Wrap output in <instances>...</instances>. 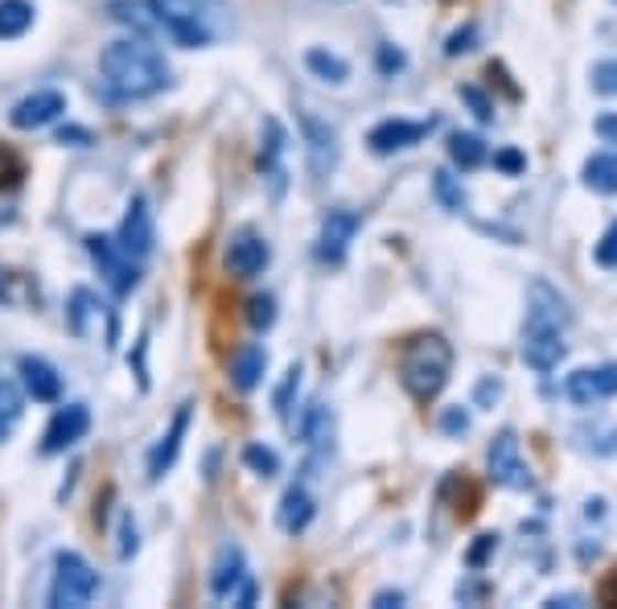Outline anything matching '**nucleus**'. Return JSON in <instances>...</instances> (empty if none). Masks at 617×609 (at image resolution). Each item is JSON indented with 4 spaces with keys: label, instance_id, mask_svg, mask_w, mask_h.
I'll list each match as a JSON object with an SVG mask.
<instances>
[{
    "label": "nucleus",
    "instance_id": "obj_23",
    "mask_svg": "<svg viewBox=\"0 0 617 609\" xmlns=\"http://www.w3.org/2000/svg\"><path fill=\"white\" fill-rule=\"evenodd\" d=\"M263 367H268V355H263V346H243V350H239V359H235V371H231L235 388L251 391L263 379Z\"/></svg>",
    "mask_w": 617,
    "mask_h": 609
},
{
    "label": "nucleus",
    "instance_id": "obj_37",
    "mask_svg": "<svg viewBox=\"0 0 617 609\" xmlns=\"http://www.w3.org/2000/svg\"><path fill=\"white\" fill-rule=\"evenodd\" d=\"M494 544H498V535H478V544H474V552H469V564L478 568V564L494 552Z\"/></svg>",
    "mask_w": 617,
    "mask_h": 609
},
{
    "label": "nucleus",
    "instance_id": "obj_39",
    "mask_svg": "<svg viewBox=\"0 0 617 609\" xmlns=\"http://www.w3.org/2000/svg\"><path fill=\"white\" fill-rule=\"evenodd\" d=\"M137 552V528H132V519H123V547L120 556H132Z\"/></svg>",
    "mask_w": 617,
    "mask_h": 609
},
{
    "label": "nucleus",
    "instance_id": "obj_33",
    "mask_svg": "<svg viewBox=\"0 0 617 609\" xmlns=\"http://www.w3.org/2000/svg\"><path fill=\"white\" fill-rule=\"evenodd\" d=\"M474 42H478V25H465V30H457L453 37H448L445 54L448 58H457V54H465V50H474Z\"/></svg>",
    "mask_w": 617,
    "mask_h": 609
},
{
    "label": "nucleus",
    "instance_id": "obj_34",
    "mask_svg": "<svg viewBox=\"0 0 617 609\" xmlns=\"http://www.w3.org/2000/svg\"><path fill=\"white\" fill-rule=\"evenodd\" d=\"M462 99L469 104V108H474V116H478V120H494V104L478 91V87H462Z\"/></svg>",
    "mask_w": 617,
    "mask_h": 609
},
{
    "label": "nucleus",
    "instance_id": "obj_9",
    "mask_svg": "<svg viewBox=\"0 0 617 609\" xmlns=\"http://www.w3.org/2000/svg\"><path fill=\"white\" fill-rule=\"evenodd\" d=\"M432 124H436V120H383V124L370 128V137H367L370 153L387 156V153H400V149H412L416 141L429 137Z\"/></svg>",
    "mask_w": 617,
    "mask_h": 609
},
{
    "label": "nucleus",
    "instance_id": "obj_21",
    "mask_svg": "<svg viewBox=\"0 0 617 609\" xmlns=\"http://www.w3.org/2000/svg\"><path fill=\"white\" fill-rule=\"evenodd\" d=\"M33 13H37V9H33L30 0H0V37L13 42L21 33H30Z\"/></svg>",
    "mask_w": 617,
    "mask_h": 609
},
{
    "label": "nucleus",
    "instance_id": "obj_38",
    "mask_svg": "<svg viewBox=\"0 0 617 609\" xmlns=\"http://www.w3.org/2000/svg\"><path fill=\"white\" fill-rule=\"evenodd\" d=\"M379 66H383V70H403V54H400V50L383 46V50H379Z\"/></svg>",
    "mask_w": 617,
    "mask_h": 609
},
{
    "label": "nucleus",
    "instance_id": "obj_1",
    "mask_svg": "<svg viewBox=\"0 0 617 609\" xmlns=\"http://www.w3.org/2000/svg\"><path fill=\"white\" fill-rule=\"evenodd\" d=\"M99 70L108 78V87L120 99H144V95L165 91L170 66L149 46V37H120L99 54Z\"/></svg>",
    "mask_w": 617,
    "mask_h": 609
},
{
    "label": "nucleus",
    "instance_id": "obj_28",
    "mask_svg": "<svg viewBox=\"0 0 617 609\" xmlns=\"http://www.w3.org/2000/svg\"><path fill=\"white\" fill-rule=\"evenodd\" d=\"M247 322L256 329H268L272 322H277V301L272 297H251L247 301Z\"/></svg>",
    "mask_w": 617,
    "mask_h": 609
},
{
    "label": "nucleus",
    "instance_id": "obj_25",
    "mask_svg": "<svg viewBox=\"0 0 617 609\" xmlns=\"http://www.w3.org/2000/svg\"><path fill=\"white\" fill-rule=\"evenodd\" d=\"M448 156H453V165H462V170H478L481 161H486V141L474 137V132H457V137L448 141Z\"/></svg>",
    "mask_w": 617,
    "mask_h": 609
},
{
    "label": "nucleus",
    "instance_id": "obj_7",
    "mask_svg": "<svg viewBox=\"0 0 617 609\" xmlns=\"http://www.w3.org/2000/svg\"><path fill=\"white\" fill-rule=\"evenodd\" d=\"M358 215L355 210H329L322 219V235H317V260L322 264H342L346 260V251L355 243L358 235Z\"/></svg>",
    "mask_w": 617,
    "mask_h": 609
},
{
    "label": "nucleus",
    "instance_id": "obj_14",
    "mask_svg": "<svg viewBox=\"0 0 617 609\" xmlns=\"http://www.w3.org/2000/svg\"><path fill=\"white\" fill-rule=\"evenodd\" d=\"M564 359V329L555 326H527L523 329V362L535 371H552Z\"/></svg>",
    "mask_w": 617,
    "mask_h": 609
},
{
    "label": "nucleus",
    "instance_id": "obj_4",
    "mask_svg": "<svg viewBox=\"0 0 617 609\" xmlns=\"http://www.w3.org/2000/svg\"><path fill=\"white\" fill-rule=\"evenodd\" d=\"M99 594L95 568L78 552H58L54 561V580H50V606L54 609H83Z\"/></svg>",
    "mask_w": 617,
    "mask_h": 609
},
{
    "label": "nucleus",
    "instance_id": "obj_31",
    "mask_svg": "<svg viewBox=\"0 0 617 609\" xmlns=\"http://www.w3.org/2000/svg\"><path fill=\"white\" fill-rule=\"evenodd\" d=\"M593 255H597V264L602 268H617V219L609 222V231L602 235V243H597Z\"/></svg>",
    "mask_w": 617,
    "mask_h": 609
},
{
    "label": "nucleus",
    "instance_id": "obj_22",
    "mask_svg": "<svg viewBox=\"0 0 617 609\" xmlns=\"http://www.w3.org/2000/svg\"><path fill=\"white\" fill-rule=\"evenodd\" d=\"M585 186L597 194H617V153H597L585 161Z\"/></svg>",
    "mask_w": 617,
    "mask_h": 609
},
{
    "label": "nucleus",
    "instance_id": "obj_41",
    "mask_svg": "<svg viewBox=\"0 0 617 609\" xmlns=\"http://www.w3.org/2000/svg\"><path fill=\"white\" fill-rule=\"evenodd\" d=\"M17 173H21V165L9 153H0V182H13Z\"/></svg>",
    "mask_w": 617,
    "mask_h": 609
},
{
    "label": "nucleus",
    "instance_id": "obj_36",
    "mask_svg": "<svg viewBox=\"0 0 617 609\" xmlns=\"http://www.w3.org/2000/svg\"><path fill=\"white\" fill-rule=\"evenodd\" d=\"M441 428H445V433H465V428H469V412H462V407H448L445 416H441Z\"/></svg>",
    "mask_w": 617,
    "mask_h": 609
},
{
    "label": "nucleus",
    "instance_id": "obj_19",
    "mask_svg": "<svg viewBox=\"0 0 617 609\" xmlns=\"http://www.w3.org/2000/svg\"><path fill=\"white\" fill-rule=\"evenodd\" d=\"M185 428H190V404H182L177 412H173L170 433L156 441V449L149 454V478H165V469H170L173 461H177V449H182Z\"/></svg>",
    "mask_w": 617,
    "mask_h": 609
},
{
    "label": "nucleus",
    "instance_id": "obj_32",
    "mask_svg": "<svg viewBox=\"0 0 617 609\" xmlns=\"http://www.w3.org/2000/svg\"><path fill=\"white\" fill-rule=\"evenodd\" d=\"M593 87H597L602 95H617V63L593 66Z\"/></svg>",
    "mask_w": 617,
    "mask_h": 609
},
{
    "label": "nucleus",
    "instance_id": "obj_8",
    "mask_svg": "<svg viewBox=\"0 0 617 609\" xmlns=\"http://www.w3.org/2000/svg\"><path fill=\"white\" fill-rule=\"evenodd\" d=\"M62 111H66V95L46 87V91H33V95H25V99H17L13 111H9V124L21 128V132H30V128L54 124Z\"/></svg>",
    "mask_w": 617,
    "mask_h": 609
},
{
    "label": "nucleus",
    "instance_id": "obj_11",
    "mask_svg": "<svg viewBox=\"0 0 617 609\" xmlns=\"http://www.w3.org/2000/svg\"><path fill=\"white\" fill-rule=\"evenodd\" d=\"M490 474H494V482L510 486V490H527V486H531V469H527L523 454H519L515 433H502V437L490 445Z\"/></svg>",
    "mask_w": 617,
    "mask_h": 609
},
{
    "label": "nucleus",
    "instance_id": "obj_17",
    "mask_svg": "<svg viewBox=\"0 0 617 609\" xmlns=\"http://www.w3.org/2000/svg\"><path fill=\"white\" fill-rule=\"evenodd\" d=\"M247 580V564H243V552L235 544H223L215 556V568H210V594L218 597V601H227V597H235V589Z\"/></svg>",
    "mask_w": 617,
    "mask_h": 609
},
{
    "label": "nucleus",
    "instance_id": "obj_13",
    "mask_svg": "<svg viewBox=\"0 0 617 609\" xmlns=\"http://www.w3.org/2000/svg\"><path fill=\"white\" fill-rule=\"evenodd\" d=\"M116 239H120V248L128 251L137 264L153 251V215H149V203H144V198H132V203H128V215H123Z\"/></svg>",
    "mask_w": 617,
    "mask_h": 609
},
{
    "label": "nucleus",
    "instance_id": "obj_6",
    "mask_svg": "<svg viewBox=\"0 0 617 609\" xmlns=\"http://www.w3.org/2000/svg\"><path fill=\"white\" fill-rule=\"evenodd\" d=\"M301 132H305V156H308V173L313 177H329V173L338 170V132L325 124L322 116H313L305 111L301 116Z\"/></svg>",
    "mask_w": 617,
    "mask_h": 609
},
{
    "label": "nucleus",
    "instance_id": "obj_3",
    "mask_svg": "<svg viewBox=\"0 0 617 609\" xmlns=\"http://www.w3.org/2000/svg\"><path fill=\"white\" fill-rule=\"evenodd\" d=\"M448 367H453L448 342L441 334H429V338H416V342L403 350L400 379L416 400H432L448 383Z\"/></svg>",
    "mask_w": 617,
    "mask_h": 609
},
{
    "label": "nucleus",
    "instance_id": "obj_40",
    "mask_svg": "<svg viewBox=\"0 0 617 609\" xmlns=\"http://www.w3.org/2000/svg\"><path fill=\"white\" fill-rule=\"evenodd\" d=\"M370 606H375V609H391V606H403V594H400V589H396V594H391V589H387V594H375V601H370Z\"/></svg>",
    "mask_w": 617,
    "mask_h": 609
},
{
    "label": "nucleus",
    "instance_id": "obj_29",
    "mask_svg": "<svg viewBox=\"0 0 617 609\" xmlns=\"http://www.w3.org/2000/svg\"><path fill=\"white\" fill-rule=\"evenodd\" d=\"M436 198H441L448 210H462L465 206V189L453 182V173H445V170L436 173Z\"/></svg>",
    "mask_w": 617,
    "mask_h": 609
},
{
    "label": "nucleus",
    "instance_id": "obj_35",
    "mask_svg": "<svg viewBox=\"0 0 617 609\" xmlns=\"http://www.w3.org/2000/svg\"><path fill=\"white\" fill-rule=\"evenodd\" d=\"M494 165L502 173H523L527 170V156L515 153V149H502V153H494Z\"/></svg>",
    "mask_w": 617,
    "mask_h": 609
},
{
    "label": "nucleus",
    "instance_id": "obj_5",
    "mask_svg": "<svg viewBox=\"0 0 617 609\" xmlns=\"http://www.w3.org/2000/svg\"><path fill=\"white\" fill-rule=\"evenodd\" d=\"M87 251H91V260L99 264V276L108 281V289L116 297H128L140 281V268L137 260L120 248V239H108V235H91L87 239Z\"/></svg>",
    "mask_w": 617,
    "mask_h": 609
},
{
    "label": "nucleus",
    "instance_id": "obj_16",
    "mask_svg": "<svg viewBox=\"0 0 617 609\" xmlns=\"http://www.w3.org/2000/svg\"><path fill=\"white\" fill-rule=\"evenodd\" d=\"M527 326H569V301L555 293L552 284H531V301H527Z\"/></svg>",
    "mask_w": 617,
    "mask_h": 609
},
{
    "label": "nucleus",
    "instance_id": "obj_20",
    "mask_svg": "<svg viewBox=\"0 0 617 609\" xmlns=\"http://www.w3.org/2000/svg\"><path fill=\"white\" fill-rule=\"evenodd\" d=\"M277 523H280V532H289V535H301L308 523H313V499H308L305 486H293V490L280 499Z\"/></svg>",
    "mask_w": 617,
    "mask_h": 609
},
{
    "label": "nucleus",
    "instance_id": "obj_30",
    "mask_svg": "<svg viewBox=\"0 0 617 609\" xmlns=\"http://www.w3.org/2000/svg\"><path fill=\"white\" fill-rule=\"evenodd\" d=\"M305 437L313 449H322L325 441H329V416H325V407H313L305 421Z\"/></svg>",
    "mask_w": 617,
    "mask_h": 609
},
{
    "label": "nucleus",
    "instance_id": "obj_2",
    "mask_svg": "<svg viewBox=\"0 0 617 609\" xmlns=\"http://www.w3.org/2000/svg\"><path fill=\"white\" fill-rule=\"evenodd\" d=\"M149 9L156 17L161 37H170L173 46L185 50L215 46L231 30L227 0H149Z\"/></svg>",
    "mask_w": 617,
    "mask_h": 609
},
{
    "label": "nucleus",
    "instance_id": "obj_42",
    "mask_svg": "<svg viewBox=\"0 0 617 609\" xmlns=\"http://www.w3.org/2000/svg\"><path fill=\"white\" fill-rule=\"evenodd\" d=\"M597 132H602L609 144H617V120L614 116H602V120H597Z\"/></svg>",
    "mask_w": 617,
    "mask_h": 609
},
{
    "label": "nucleus",
    "instance_id": "obj_18",
    "mask_svg": "<svg viewBox=\"0 0 617 609\" xmlns=\"http://www.w3.org/2000/svg\"><path fill=\"white\" fill-rule=\"evenodd\" d=\"M21 383H25V391H30L37 404H58L62 379L46 359H33V355H25V359H21Z\"/></svg>",
    "mask_w": 617,
    "mask_h": 609
},
{
    "label": "nucleus",
    "instance_id": "obj_26",
    "mask_svg": "<svg viewBox=\"0 0 617 609\" xmlns=\"http://www.w3.org/2000/svg\"><path fill=\"white\" fill-rule=\"evenodd\" d=\"M305 66L322 78V83H346V78H350V66L342 63L338 54H329V50H308Z\"/></svg>",
    "mask_w": 617,
    "mask_h": 609
},
{
    "label": "nucleus",
    "instance_id": "obj_27",
    "mask_svg": "<svg viewBox=\"0 0 617 609\" xmlns=\"http://www.w3.org/2000/svg\"><path fill=\"white\" fill-rule=\"evenodd\" d=\"M243 461H247V469H256L260 478H272V474L280 469V457L272 454V449H263V445H247Z\"/></svg>",
    "mask_w": 617,
    "mask_h": 609
},
{
    "label": "nucleus",
    "instance_id": "obj_24",
    "mask_svg": "<svg viewBox=\"0 0 617 609\" xmlns=\"http://www.w3.org/2000/svg\"><path fill=\"white\" fill-rule=\"evenodd\" d=\"M17 424H21V391L9 376H0V441L13 437Z\"/></svg>",
    "mask_w": 617,
    "mask_h": 609
},
{
    "label": "nucleus",
    "instance_id": "obj_12",
    "mask_svg": "<svg viewBox=\"0 0 617 609\" xmlns=\"http://www.w3.org/2000/svg\"><path fill=\"white\" fill-rule=\"evenodd\" d=\"M617 391V367L605 362V367H581L569 376V400L572 404H602Z\"/></svg>",
    "mask_w": 617,
    "mask_h": 609
},
{
    "label": "nucleus",
    "instance_id": "obj_15",
    "mask_svg": "<svg viewBox=\"0 0 617 609\" xmlns=\"http://www.w3.org/2000/svg\"><path fill=\"white\" fill-rule=\"evenodd\" d=\"M268 260H272V251H268V243L256 231H239L231 239V248H227V268H231L235 276H243V281L260 276Z\"/></svg>",
    "mask_w": 617,
    "mask_h": 609
},
{
    "label": "nucleus",
    "instance_id": "obj_10",
    "mask_svg": "<svg viewBox=\"0 0 617 609\" xmlns=\"http://www.w3.org/2000/svg\"><path fill=\"white\" fill-rule=\"evenodd\" d=\"M87 428H91V412L83 404L58 407L46 428V437H42V454H62V449H71L75 441L87 437Z\"/></svg>",
    "mask_w": 617,
    "mask_h": 609
}]
</instances>
